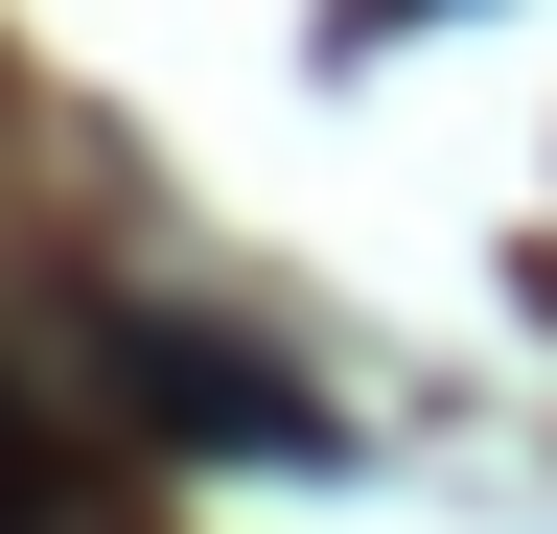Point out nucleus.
Masks as SVG:
<instances>
[{
	"mask_svg": "<svg viewBox=\"0 0 557 534\" xmlns=\"http://www.w3.org/2000/svg\"><path fill=\"white\" fill-rule=\"evenodd\" d=\"M94 349H116V395H139V419H186V442H256V464H278V442H325L302 395L233 349V325H94Z\"/></svg>",
	"mask_w": 557,
	"mask_h": 534,
	"instance_id": "1",
	"label": "nucleus"
},
{
	"mask_svg": "<svg viewBox=\"0 0 557 534\" xmlns=\"http://www.w3.org/2000/svg\"><path fill=\"white\" fill-rule=\"evenodd\" d=\"M0 534H70V442L24 419V395H0Z\"/></svg>",
	"mask_w": 557,
	"mask_h": 534,
	"instance_id": "2",
	"label": "nucleus"
}]
</instances>
